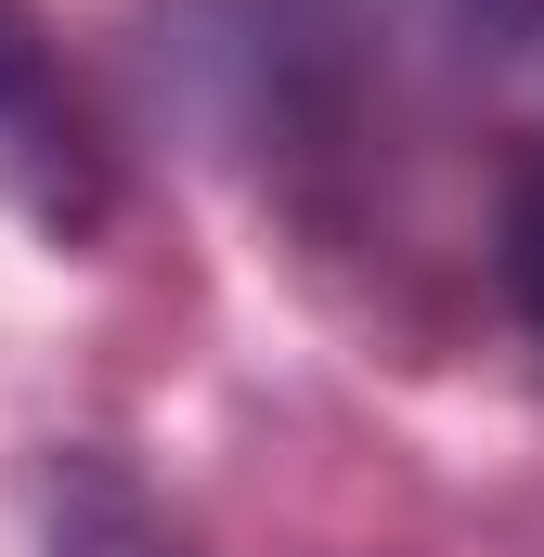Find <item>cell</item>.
<instances>
[{"instance_id":"cell-1","label":"cell","mask_w":544,"mask_h":557,"mask_svg":"<svg viewBox=\"0 0 544 557\" xmlns=\"http://www.w3.org/2000/svg\"><path fill=\"white\" fill-rule=\"evenodd\" d=\"M156 65L285 208L363 221L441 143L532 131L544 0H156Z\"/></svg>"},{"instance_id":"cell-2","label":"cell","mask_w":544,"mask_h":557,"mask_svg":"<svg viewBox=\"0 0 544 557\" xmlns=\"http://www.w3.org/2000/svg\"><path fill=\"white\" fill-rule=\"evenodd\" d=\"M0 208H26V221L65 234V247L104 221V156H91L65 78H52V52L26 39L13 0H0Z\"/></svg>"},{"instance_id":"cell-3","label":"cell","mask_w":544,"mask_h":557,"mask_svg":"<svg viewBox=\"0 0 544 557\" xmlns=\"http://www.w3.org/2000/svg\"><path fill=\"white\" fill-rule=\"evenodd\" d=\"M39 557H195V545L118 454H52L39 467Z\"/></svg>"},{"instance_id":"cell-4","label":"cell","mask_w":544,"mask_h":557,"mask_svg":"<svg viewBox=\"0 0 544 557\" xmlns=\"http://www.w3.org/2000/svg\"><path fill=\"white\" fill-rule=\"evenodd\" d=\"M493 260L519 285V311L544 324V104H532V131L493 156Z\"/></svg>"}]
</instances>
